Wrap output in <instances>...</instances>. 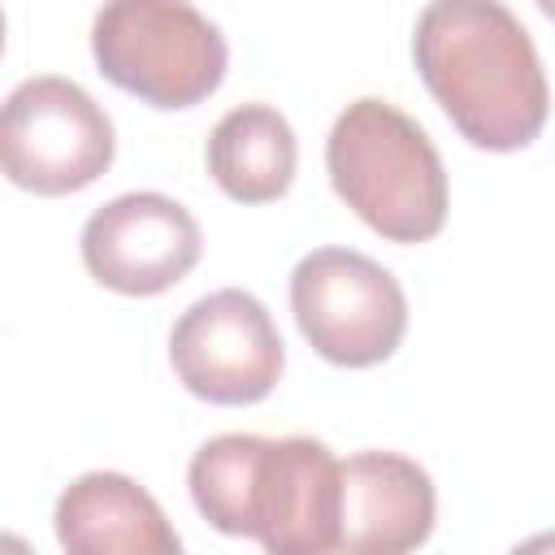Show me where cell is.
Wrapping results in <instances>:
<instances>
[{
  "instance_id": "cell-1",
  "label": "cell",
  "mask_w": 555,
  "mask_h": 555,
  "mask_svg": "<svg viewBox=\"0 0 555 555\" xmlns=\"http://www.w3.org/2000/svg\"><path fill=\"white\" fill-rule=\"evenodd\" d=\"M416 69L481 152L529 147L551 108L538 48L503 0H429L412 35Z\"/></svg>"
},
{
  "instance_id": "cell-2",
  "label": "cell",
  "mask_w": 555,
  "mask_h": 555,
  "mask_svg": "<svg viewBox=\"0 0 555 555\" xmlns=\"http://www.w3.org/2000/svg\"><path fill=\"white\" fill-rule=\"evenodd\" d=\"M199 516L230 533L256 538L273 555L338 551L343 464L317 438H208L186 468Z\"/></svg>"
},
{
  "instance_id": "cell-3",
  "label": "cell",
  "mask_w": 555,
  "mask_h": 555,
  "mask_svg": "<svg viewBox=\"0 0 555 555\" xmlns=\"http://www.w3.org/2000/svg\"><path fill=\"white\" fill-rule=\"evenodd\" d=\"M343 204L390 243H425L447 221V169L429 134L386 100H356L325 139Z\"/></svg>"
},
{
  "instance_id": "cell-4",
  "label": "cell",
  "mask_w": 555,
  "mask_h": 555,
  "mask_svg": "<svg viewBox=\"0 0 555 555\" xmlns=\"http://www.w3.org/2000/svg\"><path fill=\"white\" fill-rule=\"evenodd\" d=\"M100 74L152 108H191L225 78V35L191 0H104L91 22Z\"/></svg>"
},
{
  "instance_id": "cell-5",
  "label": "cell",
  "mask_w": 555,
  "mask_h": 555,
  "mask_svg": "<svg viewBox=\"0 0 555 555\" xmlns=\"http://www.w3.org/2000/svg\"><path fill=\"white\" fill-rule=\"evenodd\" d=\"M291 312L312 351L343 369L390 360L408 330V299L395 273L351 247H317L295 264Z\"/></svg>"
},
{
  "instance_id": "cell-6",
  "label": "cell",
  "mask_w": 555,
  "mask_h": 555,
  "mask_svg": "<svg viewBox=\"0 0 555 555\" xmlns=\"http://www.w3.org/2000/svg\"><path fill=\"white\" fill-rule=\"evenodd\" d=\"M108 113L69 78L39 74L9 91L0 113V160L13 186L74 195L113 165Z\"/></svg>"
},
{
  "instance_id": "cell-7",
  "label": "cell",
  "mask_w": 555,
  "mask_h": 555,
  "mask_svg": "<svg viewBox=\"0 0 555 555\" xmlns=\"http://www.w3.org/2000/svg\"><path fill=\"white\" fill-rule=\"evenodd\" d=\"M169 364L178 382L204 403H260L286 364L282 334L269 308L238 291H212L195 299L173 334H169Z\"/></svg>"
},
{
  "instance_id": "cell-8",
  "label": "cell",
  "mask_w": 555,
  "mask_h": 555,
  "mask_svg": "<svg viewBox=\"0 0 555 555\" xmlns=\"http://www.w3.org/2000/svg\"><path fill=\"white\" fill-rule=\"evenodd\" d=\"M204 251L195 217L160 195L130 191L100 204L82 225V264L87 273L117 295H160L178 286Z\"/></svg>"
},
{
  "instance_id": "cell-9",
  "label": "cell",
  "mask_w": 555,
  "mask_h": 555,
  "mask_svg": "<svg viewBox=\"0 0 555 555\" xmlns=\"http://www.w3.org/2000/svg\"><path fill=\"white\" fill-rule=\"evenodd\" d=\"M434 481L399 451H356L343 460V529L338 551L399 555L434 533Z\"/></svg>"
},
{
  "instance_id": "cell-10",
  "label": "cell",
  "mask_w": 555,
  "mask_h": 555,
  "mask_svg": "<svg viewBox=\"0 0 555 555\" xmlns=\"http://www.w3.org/2000/svg\"><path fill=\"white\" fill-rule=\"evenodd\" d=\"M56 542L74 555H178L160 503L126 473H82L56 499Z\"/></svg>"
},
{
  "instance_id": "cell-11",
  "label": "cell",
  "mask_w": 555,
  "mask_h": 555,
  "mask_svg": "<svg viewBox=\"0 0 555 555\" xmlns=\"http://www.w3.org/2000/svg\"><path fill=\"white\" fill-rule=\"evenodd\" d=\"M295 130L269 104H238L208 134V173L238 204L282 199L295 182Z\"/></svg>"
},
{
  "instance_id": "cell-12",
  "label": "cell",
  "mask_w": 555,
  "mask_h": 555,
  "mask_svg": "<svg viewBox=\"0 0 555 555\" xmlns=\"http://www.w3.org/2000/svg\"><path fill=\"white\" fill-rule=\"evenodd\" d=\"M538 9H542V13L551 17V22H555V0H538Z\"/></svg>"
}]
</instances>
